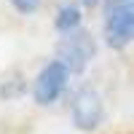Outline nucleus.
I'll return each instance as SVG.
<instances>
[{
    "instance_id": "f257e3e1",
    "label": "nucleus",
    "mask_w": 134,
    "mask_h": 134,
    "mask_svg": "<svg viewBox=\"0 0 134 134\" xmlns=\"http://www.w3.org/2000/svg\"><path fill=\"white\" fill-rule=\"evenodd\" d=\"M105 40L110 48H126L129 43H134V3L107 5Z\"/></svg>"
},
{
    "instance_id": "f03ea898",
    "label": "nucleus",
    "mask_w": 134,
    "mask_h": 134,
    "mask_svg": "<svg viewBox=\"0 0 134 134\" xmlns=\"http://www.w3.org/2000/svg\"><path fill=\"white\" fill-rule=\"evenodd\" d=\"M67 81H70V67L64 62L54 59L40 70V75L35 78V88H32V97H35L38 105H51L62 97Z\"/></svg>"
},
{
    "instance_id": "7ed1b4c3",
    "label": "nucleus",
    "mask_w": 134,
    "mask_h": 134,
    "mask_svg": "<svg viewBox=\"0 0 134 134\" xmlns=\"http://www.w3.org/2000/svg\"><path fill=\"white\" fill-rule=\"evenodd\" d=\"M72 124L81 129V131H94L105 118V105H102V97H99L94 88H78L72 94Z\"/></svg>"
},
{
    "instance_id": "20e7f679",
    "label": "nucleus",
    "mask_w": 134,
    "mask_h": 134,
    "mask_svg": "<svg viewBox=\"0 0 134 134\" xmlns=\"http://www.w3.org/2000/svg\"><path fill=\"white\" fill-rule=\"evenodd\" d=\"M91 57H94V40L86 32H81V30L64 32V38L57 48V59L70 67V72H81Z\"/></svg>"
},
{
    "instance_id": "39448f33",
    "label": "nucleus",
    "mask_w": 134,
    "mask_h": 134,
    "mask_svg": "<svg viewBox=\"0 0 134 134\" xmlns=\"http://www.w3.org/2000/svg\"><path fill=\"white\" fill-rule=\"evenodd\" d=\"M78 24H81V11L75 5H62L59 14H57V30L59 32H72V30H78Z\"/></svg>"
},
{
    "instance_id": "423d86ee",
    "label": "nucleus",
    "mask_w": 134,
    "mask_h": 134,
    "mask_svg": "<svg viewBox=\"0 0 134 134\" xmlns=\"http://www.w3.org/2000/svg\"><path fill=\"white\" fill-rule=\"evenodd\" d=\"M11 3H14V8L19 11V14H35L43 0H11Z\"/></svg>"
},
{
    "instance_id": "0eeeda50",
    "label": "nucleus",
    "mask_w": 134,
    "mask_h": 134,
    "mask_svg": "<svg viewBox=\"0 0 134 134\" xmlns=\"http://www.w3.org/2000/svg\"><path fill=\"white\" fill-rule=\"evenodd\" d=\"M81 3H83V5H94L97 0H81Z\"/></svg>"
}]
</instances>
